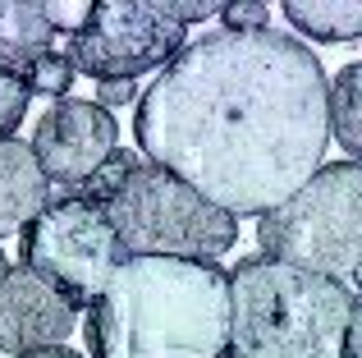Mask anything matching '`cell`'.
<instances>
[{"label": "cell", "mask_w": 362, "mask_h": 358, "mask_svg": "<svg viewBox=\"0 0 362 358\" xmlns=\"http://www.w3.org/2000/svg\"><path fill=\"white\" fill-rule=\"evenodd\" d=\"M74 60H69V51H46L42 60H33L18 79L28 83V92H42V97H55V101H64V92L74 88Z\"/></svg>", "instance_id": "14"}, {"label": "cell", "mask_w": 362, "mask_h": 358, "mask_svg": "<svg viewBox=\"0 0 362 358\" xmlns=\"http://www.w3.org/2000/svg\"><path fill=\"white\" fill-rule=\"evenodd\" d=\"M51 207V179L42 175L33 143L5 138L0 143V239L23 234Z\"/></svg>", "instance_id": "10"}, {"label": "cell", "mask_w": 362, "mask_h": 358, "mask_svg": "<svg viewBox=\"0 0 362 358\" xmlns=\"http://www.w3.org/2000/svg\"><path fill=\"white\" fill-rule=\"evenodd\" d=\"M326 110H330V134H335V143L354 156V166H362V60L344 64V69L330 79Z\"/></svg>", "instance_id": "13"}, {"label": "cell", "mask_w": 362, "mask_h": 358, "mask_svg": "<svg viewBox=\"0 0 362 358\" xmlns=\"http://www.w3.org/2000/svg\"><path fill=\"white\" fill-rule=\"evenodd\" d=\"M354 294H362V267H358V280H354Z\"/></svg>", "instance_id": "23"}, {"label": "cell", "mask_w": 362, "mask_h": 358, "mask_svg": "<svg viewBox=\"0 0 362 358\" xmlns=\"http://www.w3.org/2000/svg\"><path fill=\"white\" fill-rule=\"evenodd\" d=\"M97 358H230V276L216 262L124 258L88 308Z\"/></svg>", "instance_id": "2"}, {"label": "cell", "mask_w": 362, "mask_h": 358, "mask_svg": "<svg viewBox=\"0 0 362 358\" xmlns=\"http://www.w3.org/2000/svg\"><path fill=\"white\" fill-rule=\"evenodd\" d=\"M78 197L106 212L124 258L216 262L239 243V221L230 212L138 152H115L78 188Z\"/></svg>", "instance_id": "3"}, {"label": "cell", "mask_w": 362, "mask_h": 358, "mask_svg": "<svg viewBox=\"0 0 362 358\" xmlns=\"http://www.w3.org/2000/svg\"><path fill=\"white\" fill-rule=\"evenodd\" d=\"M344 358H362V294H354V313H349V335H344Z\"/></svg>", "instance_id": "19"}, {"label": "cell", "mask_w": 362, "mask_h": 358, "mask_svg": "<svg viewBox=\"0 0 362 358\" xmlns=\"http://www.w3.org/2000/svg\"><path fill=\"white\" fill-rule=\"evenodd\" d=\"M354 289L271 258L230 271V358H344Z\"/></svg>", "instance_id": "4"}, {"label": "cell", "mask_w": 362, "mask_h": 358, "mask_svg": "<svg viewBox=\"0 0 362 358\" xmlns=\"http://www.w3.org/2000/svg\"><path fill=\"white\" fill-rule=\"evenodd\" d=\"M51 18L37 0H0V64L23 74L33 60L51 51Z\"/></svg>", "instance_id": "11"}, {"label": "cell", "mask_w": 362, "mask_h": 358, "mask_svg": "<svg viewBox=\"0 0 362 358\" xmlns=\"http://www.w3.org/2000/svg\"><path fill=\"white\" fill-rule=\"evenodd\" d=\"M129 101H138V88H133V83H101L97 88V106L110 110V115H115V106H129Z\"/></svg>", "instance_id": "18"}, {"label": "cell", "mask_w": 362, "mask_h": 358, "mask_svg": "<svg viewBox=\"0 0 362 358\" xmlns=\"http://www.w3.org/2000/svg\"><path fill=\"white\" fill-rule=\"evenodd\" d=\"M18 358H83L78 350H69V345H55V350H37V354H18Z\"/></svg>", "instance_id": "21"}, {"label": "cell", "mask_w": 362, "mask_h": 358, "mask_svg": "<svg viewBox=\"0 0 362 358\" xmlns=\"http://www.w3.org/2000/svg\"><path fill=\"white\" fill-rule=\"evenodd\" d=\"M188 23L175 0H97L69 37V60L97 83H133L184 51Z\"/></svg>", "instance_id": "7"}, {"label": "cell", "mask_w": 362, "mask_h": 358, "mask_svg": "<svg viewBox=\"0 0 362 358\" xmlns=\"http://www.w3.org/2000/svg\"><path fill=\"white\" fill-rule=\"evenodd\" d=\"M28 101H33L28 83L18 79L14 69H5V64H0V143H5V138L14 134V125H23Z\"/></svg>", "instance_id": "15"}, {"label": "cell", "mask_w": 362, "mask_h": 358, "mask_svg": "<svg viewBox=\"0 0 362 358\" xmlns=\"http://www.w3.org/2000/svg\"><path fill=\"white\" fill-rule=\"evenodd\" d=\"M257 248L271 262L354 289L362 267V166H321L289 202L257 216Z\"/></svg>", "instance_id": "5"}, {"label": "cell", "mask_w": 362, "mask_h": 358, "mask_svg": "<svg viewBox=\"0 0 362 358\" xmlns=\"http://www.w3.org/2000/svg\"><path fill=\"white\" fill-rule=\"evenodd\" d=\"M284 18L317 42L362 37V0H284Z\"/></svg>", "instance_id": "12"}, {"label": "cell", "mask_w": 362, "mask_h": 358, "mask_svg": "<svg viewBox=\"0 0 362 358\" xmlns=\"http://www.w3.org/2000/svg\"><path fill=\"white\" fill-rule=\"evenodd\" d=\"M115 152H119V125L97 101L64 97L37 115L33 156L42 166V175L51 184L69 188V193H78Z\"/></svg>", "instance_id": "8"}, {"label": "cell", "mask_w": 362, "mask_h": 358, "mask_svg": "<svg viewBox=\"0 0 362 358\" xmlns=\"http://www.w3.org/2000/svg\"><path fill=\"white\" fill-rule=\"evenodd\" d=\"M330 83L293 33H206L138 101V147L230 216H266L321 171Z\"/></svg>", "instance_id": "1"}, {"label": "cell", "mask_w": 362, "mask_h": 358, "mask_svg": "<svg viewBox=\"0 0 362 358\" xmlns=\"http://www.w3.org/2000/svg\"><path fill=\"white\" fill-rule=\"evenodd\" d=\"M221 28L225 33H257V28H266V5L262 0H234V5H221Z\"/></svg>", "instance_id": "16"}, {"label": "cell", "mask_w": 362, "mask_h": 358, "mask_svg": "<svg viewBox=\"0 0 362 358\" xmlns=\"http://www.w3.org/2000/svg\"><path fill=\"white\" fill-rule=\"evenodd\" d=\"M175 9H179V18H184V23H206V18L221 14V5H216V0H206V5H193V0H175Z\"/></svg>", "instance_id": "20"}, {"label": "cell", "mask_w": 362, "mask_h": 358, "mask_svg": "<svg viewBox=\"0 0 362 358\" xmlns=\"http://www.w3.org/2000/svg\"><path fill=\"white\" fill-rule=\"evenodd\" d=\"M46 9V18H51V28H55V33H78V28H83V18H88V9L92 5H42Z\"/></svg>", "instance_id": "17"}, {"label": "cell", "mask_w": 362, "mask_h": 358, "mask_svg": "<svg viewBox=\"0 0 362 358\" xmlns=\"http://www.w3.org/2000/svg\"><path fill=\"white\" fill-rule=\"evenodd\" d=\"M18 239H23V267L51 280L74 308L97 304V294L110 285V276L124 262V248L106 212L78 193L51 202Z\"/></svg>", "instance_id": "6"}, {"label": "cell", "mask_w": 362, "mask_h": 358, "mask_svg": "<svg viewBox=\"0 0 362 358\" xmlns=\"http://www.w3.org/2000/svg\"><path fill=\"white\" fill-rule=\"evenodd\" d=\"M78 308L42 280L33 267H9L0 285V350L5 354H37L55 350L74 335Z\"/></svg>", "instance_id": "9"}, {"label": "cell", "mask_w": 362, "mask_h": 358, "mask_svg": "<svg viewBox=\"0 0 362 358\" xmlns=\"http://www.w3.org/2000/svg\"><path fill=\"white\" fill-rule=\"evenodd\" d=\"M5 271H9V262H5V253H0V285H5Z\"/></svg>", "instance_id": "22"}]
</instances>
